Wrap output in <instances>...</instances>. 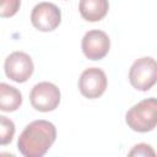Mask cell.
Returning <instances> with one entry per match:
<instances>
[{
  "instance_id": "6da1fadb",
  "label": "cell",
  "mask_w": 157,
  "mask_h": 157,
  "mask_svg": "<svg viewBox=\"0 0 157 157\" xmlns=\"http://www.w3.org/2000/svg\"><path fill=\"white\" fill-rule=\"evenodd\" d=\"M56 139L55 125L48 120L39 119L29 123L17 140V148L25 157L44 156Z\"/></svg>"
},
{
  "instance_id": "5b68a950",
  "label": "cell",
  "mask_w": 157,
  "mask_h": 157,
  "mask_svg": "<svg viewBox=\"0 0 157 157\" xmlns=\"http://www.w3.org/2000/svg\"><path fill=\"white\" fill-rule=\"evenodd\" d=\"M31 22L40 32H52L61 22V11L53 2H39L31 12Z\"/></svg>"
},
{
  "instance_id": "4fadbf2b",
  "label": "cell",
  "mask_w": 157,
  "mask_h": 157,
  "mask_svg": "<svg viewBox=\"0 0 157 157\" xmlns=\"http://www.w3.org/2000/svg\"><path fill=\"white\" fill-rule=\"evenodd\" d=\"M147 155L155 156V151L147 144H137L129 152V156H147Z\"/></svg>"
},
{
  "instance_id": "7a4b0ae2",
  "label": "cell",
  "mask_w": 157,
  "mask_h": 157,
  "mask_svg": "<svg viewBox=\"0 0 157 157\" xmlns=\"http://www.w3.org/2000/svg\"><path fill=\"white\" fill-rule=\"evenodd\" d=\"M128 126L137 132L152 131L157 124V101L155 97L146 98L132 105L125 114Z\"/></svg>"
},
{
  "instance_id": "52a82bcc",
  "label": "cell",
  "mask_w": 157,
  "mask_h": 157,
  "mask_svg": "<svg viewBox=\"0 0 157 157\" xmlns=\"http://www.w3.org/2000/svg\"><path fill=\"white\" fill-rule=\"evenodd\" d=\"M108 80L105 72L99 67H88L82 71L78 78V90L81 94L88 99L101 97L107 88Z\"/></svg>"
},
{
  "instance_id": "9c48e42d",
  "label": "cell",
  "mask_w": 157,
  "mask_h": 157,
  "mask_svg": "<svg viewBox=\"0 0 157 157\" xmlns=\"http://www.w3.org/2000/svg\"><path fill=\"white\" fill-rule=\"evenodd\" d=\"M109 10L108 0H80L78 11L83 20L98 22L105 17Z\"/></svg>"
},
{
  "instance_id": "30bf717a",
  "label": "cell",
  "mask_w": 157,
  "mask_h": 157,
  "mask_svg": "<svg viewBox=\"0 0 157 157\" xmlns=\"http://www.w3.org/2000/svg\"><path fill=\"white\" fill-rule=\"evenodd\" d=\"M22 104L21 92L9 83L0 82V110L2 112H15Z\"/></svg>"
},
{
  "instance_id": "ba28073f",
  "label": "cell",
  "mask_w": 157,
  "mask_h": 157,
  "mask_svg": "<svg viewBox=\"0 0 157 157\" xmlns=\"http://www.w3.org/2000/svg\"><path fill=\"white\" fill-rule=\"evenodd\" d=\"M81 48L87 59L101 60L110 49V39L105 32L101 29H91L85 33L81 42Z\"/></svg>"
},
{
  "instance_id": "8992f818",
  "label": "cell",
  "mask_w": 157,
  "mask_h": 157,
  "mask_svg": "<svg viewBox=\"0 0 157 157\" xmlns=\"http://www.w3.org/2000/svg\"><path fill=\"white\" fill-rule=\"evenodd\" d=\"M4 70L5 75L10 80L17 83H23L32 76L34 65L31 56L27 53L13 52L5 59Z\"/></svg>"
},
{
  "instance_id": "277c9868",
  "label": "cell",
  "mask_w": 157,
  "mask_h": 157,
  "mask_svg": "<svg viewBox=\"0 0 157 157\" xmlns=\"http://www.w3.org/2000/svg\"><path fill=\"white\" fill-rule=\"evenodd\" d=\"M60 90L52 82L43 81L33 86L29 93L32 107L38 112H52L58 108L60 103Z\"/></svg>"
},
{
  "instance_id": "8fae6325",
  "label": "cell",
  "mask_w": 157,
  "mask_h": 157,
  "mask_svg": "<svg viewBox=\"0 0 157 157\" xmlns=\"http://www.w3.org/2000/svg\"><path fill=\"white\" fill-rule=\"evenodd\" d=\"M15 131L13 121L5 115H0V146L9 145L15 136Z\"/></svg>"
},
{
  "instance_id": "3957f363",
  "label": "cell",
  "mask_w": 157,
  "mask_h": 157,
  "mask_svg": "<svg viewBox=\"0 0 157 157\" xmlns=\"http://www.w3.org/2000/svg\"><path fill=\"white\" fill-rule=\"evenodd\" d=\"M157 81V64L151 56L135 60L129 70V82L137 91L146 92Z\"/></svg>"
},
{
  "instance_id": "7c38bea8",
  "label": "cell",
  "mask_w": 157,
  "mask_h": 157,
  "mask_svg": "<svg viewBox=\"0 0 157 157\" xmlns=\"http://www.w3.org/2000/svg\"><path fill=\"white\" fill-rule=\"evenodd\" d=\"M21 6V0H0V17L9 18L17 13Z\"/></svg>"
}]
</instances>
